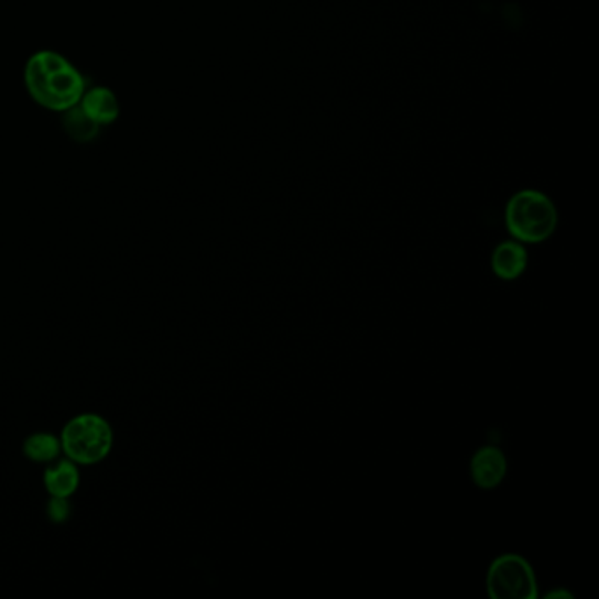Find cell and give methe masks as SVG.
<instances>
[{
    "mask_svg": "<svg viewBox=\"0 0 599 599\" xmlns=\"http://www.w3.org/2000/svg\"><path fill=\"white\" fill-rule=\"evenodd\" d=\"M527 265V252L522 244L507 241L492 253V270L501 280H515L524 273Z\"/></svg>",
    "mask_w": 599,
    "mask_h": 599,
    "instance_id": "cell-8",
    "label": "cell"
},
{
    "mask_svg": "<svg viewBox=\"0 0 599 599\" xmlns=\"http://www.w3.org/2000/svg\"><path fill=\"white\" fill-rule=\"evenodd\" d=\"M547 598H574V596H571V592L554 591L548 592Z\"/></svg>",
    "mask_w": 599,
    "mask_h": 599,
    "instance_id": "cell-12",
    "label": "cell"
},
{
    "mask_svg": "<svg viewBox=\"0 0 599 599\" xmlns=\"http://www.w3.org/2000/svg\"><path fill=\"white\" fill-rule=\"evenodd\" d=\"M43 483L52 498H73L81 486L79 466L67 457H58L46 465Z\"/></svg>",
    "mask_w": 599,
    "mask_h": 599,
    "instance_id": "cell-5",
    "label": "cell"
},
{
    "mask_svg": "<svg viewBox=\"0 0 599 599\" xmlns=\"http://www.w3.org/2000/svg\"><path fill=\"white\" fill-rule=\"evenodd\" d=\"M507 475V459L500 448L483 447L471 460V477L480 489H494Z\"/></svg>",
    "mask_w": 599,
    "mask_h": 599,
    "instance_id": "cell-6",
    "label": "cell"
},
{
    "mask_svg": "<svg viewBox=\"0 0 599 599\" xmlns=\"http://www.w3.org/2000/svg\"><path fill=\"white\" fill-rule=\"evenodd\" d=\"M78 106L99 127L113 123L118 115H120L118 97L108 87L87 88V90L83 91Z\"/></svg>",
    "mask_w": 599,
    "mask_h": 599,
    "instance_id": "cell-7",
    "label": "cell"
},
{
    "mask_svg": "<svg viewBox=\"0 0 599 599\" xmlns=\"http://www.w3.org/2000/svg\"><path fill=\"white\" fill-rule=\"evenodd\" d=\"M62 456L78 466H96L113 450L115 431L99 413H79L61 433Z\"/></svg>",
    "mask_w": 599,
    "mask_h": 599,
    "instance_id": "cell-2",
    "label": "cell"
},
{
    "mask_svg": "<svg viewBox=\"0 0 599 599\" xmlns=\"http://www.w3.org/2000/svg\"><path fill=\"white\" fill-rule=\"evenodd\" d=\"M46 515L53 524H66L73 518V504L70 498H52L50 495L48 504H46Z\"/></svg>",
    "mask_w": 599,
    "mask_h": 599,
    "instance_id": "cell-11",
    "label": "cell"
},
{
    "mask_svg": "<svg viewBox=\"0 0 599 599\" xmlns=\"http://www.w3.org/2000/svg\"><path fill=\"white\" fill-rule=\"evenodd\" d=\"M23 456L35 465H50L62 456L61 436L53 433H34L23 442Z\"/></svg>",
    "mask_w": 599,
    "mask_h": 599,
    "instance_id": "cell-9",
    "label": "cell"
},
{
    "mask_svg": "<svg viewBox=\"0 0 599 599\" xmlns=\"http://www.w3.org/2000/svg\"><path fill=\"white\" fill-rule=\"evenodd\" d=\"M559 224L556 206L538 190H522L507 206V227L524 243H542Z\"/></svg>",
    "mask_w": 599,
    "mask_h": 599,
    "instance_id": "cell-3",
    "label": "cell"
},
{
    "mask_svg": "<svg viewBox=\"0 0 599 599\" xmlns=\"http://www.w3.org/2000/svg\"><path fill=\"white\" fill-rule=\"evenodd\" d=\"M487 591L494 599H534L538 596L533 568L515 554L498 557L487 574Z\"/></svg>",
    "mask_w": 599,
    "mask_h": 599,
    "instance_id": "cell-4",
    "label": "cell"
},
{
    "mask_svg": "<svg viewBox=\"0 0 599 599\" xmlns=\"http://www.w3.org/2000/svg\"><path fill=\"white\" fill-rule=\"evenodd\" d=\"M23 81L35 105L55 113L78 106L83 91L87 90V81L78 67L52 50L35 52L26 61Z\"/></svg>",
    "mask_w": 599,
    "mask_h": 599,
    "instance_id": "cell-1",
    "label": "cell"
},
{
    "mask_svg": "<svg viewBox=\"0 0 599 599\" xmlns=\"http://www.w3.org/2000/svg\"><path fill=\"white\" fill-rule=\"evenodd\" d=\"M62 115H64L62 118L64 129L78 143H90L99 134L100 127L79 106L67 109Z\"/></svg>",
    "mask_w": 599,
    "mask_h": 599,
    "instance_id": "cell-10",
    "label": "cell"
}]
</instances>
